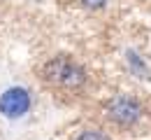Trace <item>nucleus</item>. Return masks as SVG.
I'll list each match as a JSON object with an SVG mask.
<instances>
[{
    "instance_id": "5",
    "label": "nucleus",
    "mask_w": 151,
    "mask_h": 140,
    "mask_svg": "<svg viewBox=\"0 0 151 140\" xmlns=\"http://www.w3.org/2000/svg\"><path fill=\"white\" fill-rule=\"evenodd\" d=\"M86 9H102L105 5H107V0H79Z\"/></svg>"
},
{
    "instance_id": "2",
    "label": "nucleus",
    "mask_w": 151,
    "mask_h": 140,
    "mask_svg": "<svg viewBox=\"0 0 151 140\" xmlns=\"http://www.w3.org/2000/svg\"><path fill=\"white\" fill-rule=\"evenodd\" d=\"M144 115V107L142 103L135 98V96H128V94H119L105 103V117L109 124L119 126V128H130L137 121L142 119Z\"/></svg>"
},
{
    "instance_id": "3",
    "label": "nucleus",
    "mask_w": 151,
    "mask_h": 140,
    "mask_svg": "<svg viewBox=\"0 0 151 140\" xmlns=\"http://www.w3.org/2000/svg\"><path fill=\"white\" fill-rule=\"evenodd\" d=\"M30 94L23 86H12L0 96V112L9 119H19L30 110Z\"/></svg>"
},
{
    "instance_id": "1",
    "label": "nucleus",
    "mask_w": 151,
    "mask_h": 140,
    "mask_svg": "<svg viewBox=\"0 0 151 140\" xmlns=\"http://www.w3.org/2000/svg\"><path fill=\"white\" fill-rule=\"evenodd\" d=\"M42 80L49 86H54L58 91H70V94H79L84 91V86L88 84V73L86 68L75 61L68 54H58L51 56L42 65Z\"/></svg>"
},
{
    "instance_id": "4",
    "label": "nucleus",
    "mask_w": 151,
    "mask_h": 140,
    "mask_svg": "<svg viewBox=\"0 0 151 140\" xmlns=\"http://www.w3.org/2000/svg\"><path fill=\"white\" fill-rule=\"evenodd\" d=\"M75 140H109L105 133H100V131H84V133H79Z\"/></svg>"
}]
</instances>
